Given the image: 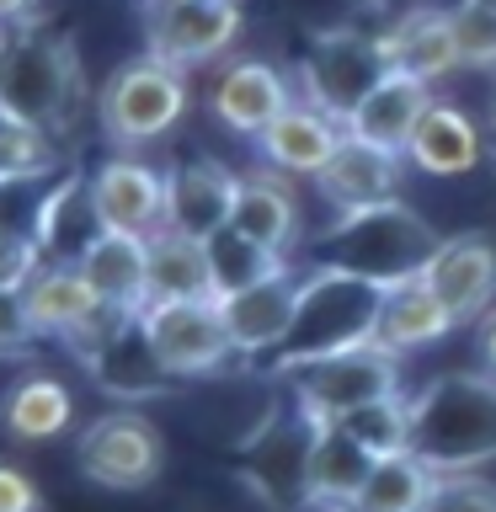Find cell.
I'll list each match as a JSON object with an SVG mask.
<instances>
[{
	"instance_id": "obj_1",
	"label": "cell",
	"mask_w": 496,
	"mask_h": 512,
	"mask_svg": "<svg viewBox=\"0 0 496 512\" xmlns=\"http://www.w3.org/2000/svg\"><path fill=\"white\" fill-rule=\"evenodd\" d=\"M86 102L75 48L43 22L0 27V112L22 123H38L48 134H70L75 112Z\"/></svg>"
},
{
	"instance_id": "obj_2",
	"label": "cell",
	"mask_w": 496,
	"mask_h": 512,
	"mask_svg": "<svg viewBox=\"0 0 496 512\" xmlns=\"http://www.w3.org/2000/svg\"><path fill=\"white\" fill-rule=\"evenodd\" d=\"M411 454L438 475H464L496 464V379L438 374L422 395H411Z\"/></svg>"
},
{
	"instance_id": "obj_3",
	"label": "cell",
	"mask_w": 496,
	"mask_h": 512,
	"mask_svg": "<svg viewBox=\"0 0 496 512\" xmlns=\"http://www.w3.org/2000/svg\"><path fill=\"white\" fill-rule=\"evenodd\" d=\"M379 310H384V288L379 283L358 278V272H342V267L310 262L304 267V283H299L294 331H288V342L262 363V374L283 379L288 368L315 363V358H326V352H347V347L374 342Z\"/></svg>"
},
{
	"instance_id": "obj_4",
	"label": "cell",
	"mask_w": 496,
	"mask_h": 512,
	"mask_svg": "<svg viewBox=\"0 0 496 512\" xmlns=\"http://www.w3.org/2000/svg\"><path fill=\"white\" fill-rule=\"evenodd\" d=\"M438 246L443 235L411 203H384V208H368V214L331 219L315 240V262L358 272V278L379 288H395V283L422 278V267L432 262Z\"/></svg>"
},
{
	"instance_id": "obj_5",
	"label": "cell",
	"mask_w": 496,
	"mask_h": 512,
	"mask_svg": "<svg viewBox=\"0 0 496 512\" xmlns=\"http://www.w3.org/2000/svg\"><path fill=\"white\" fill-rule=\"evenodd\" d=\"M315 438L320 422L304 416L294 400L278 411L272 406L235 448L240 480L262 507L272 512H315V491H310V464H315Z\"/></svg>"
},
{
	"instance_id": "obj_6",
	"label": "cell",
	"mask_w": 496,
	"mask_h": 512,
	"mask_svg": "<svg viewBox=\"0 0 496 512\" xmlns=\"http://www.w3.org/2000/svg\"><path fill=\"white\" fill-rule=\"evenodd\" d=\"M192 112V86L182 70H171L166 59L139 54L118 64L102 91H96V118H102V134L118 144V150H144V144L166 139L176 123Z\"/></svg>"
},
{
	"instance_id": "obj_7",
	"label": "cell",
	"mask_w": 496,
	"mask_h": 512,
	"mask_svg": "<svg viewBox=\"0 0 496 512\" xmlns=\"http://www.w3.org/2000/svg\"><path fill=\"white\" fill-rule=\"evenodd\" d=\"M278 384H288V400H294L304 416H315V422H342V416L358 411V406L406 395L400 390V358L374 347V342L347 347V352H326V358H315V363H299V368H288Z\"/></svg>"
},
{
	"instance_id": "obj_8",
	"label": "cell",
	"mask_w": 496,
	"mask_h": 512,
	"mask_svg": "<svg viewBox=\"0 0 496 512\" xmlns=\"http://www.w3.org/2000/svg\"><path fill=\"white\" fill-rule=\"evenodd\" d=\"M390 75V59H384V43L379 32L368 27H326L315 32L310 48L299 59V96L315 102L320 112H331L336 123H347L358 112L374 86Z\"/></svg>"
},
{
	"instance_id": "obj_9",
	"label": "cell",
	"mask_w": 496,
	"mask_h": 512,
	"mask_svg": "<svg viewBox=\"0 0 496 512\" xmlns=\"http://www.w3.org/2000/svg\"><path fill=\"white\" fill-rule=\"evenodd\" d=\"M75 470L102 491H144L166 470V438L134 406L102 411L75 432Z\"/></svg>"
},
{
	"instance_id": "obj_10",
	"label": "cell",
	"mask_w": 496,
	"mask_h": 512,
	"mask_svg": "<svg viewBox=\"0 0 496 512\" xmlns=\"http://www.w3.org/2000/svg\"><path fill=\"white\" fill-rule=\"evenodd\" d=\"M240 32V0H144V54L166 59L182 75L235 54Z\"/></svg>"
},
{
	"instance_id": "obj_11",
	"label": "cell",
	"mask_w": 496,
	"mask_h": 512,
	"mask_svg": "<svg viewBox=\"0 0 496 512\" xmlns=\"http://www.w3.org/2000/svg\"><path fill=\"white\" fill-rule=\"evenodd\" d=\"M139 326L176 379H214L240 363L219 299H150L139 310Z\"/></svg>"
},
{
	"instance_id": "obj_12",
	"label": "cell",
	"mask_w": 496,
	"mask_h": 512,
	"mask_svg": "<svg viewBox=\"0 0 496 512\" xmlns=\"http://www.w3.org/2000/svg\"><path fill=\"white\" fill-rule=\"evenodd\" d=\"M299 102V80L272 59H230L208 86V118L235 139H262Z\"/></svg>"
},
{
	"instance_id": "obj_13",
	"label": "cell",
	"mask_w": 496,
	"mask_h": 512,
	"mask_svg": "<svg viewBox=\"0 0 496 512\" xmlns=\"http://www.w3.org/2000/svg\"><path fill=\"white\" fill-rule=\"evenodd\" d=\"M91 198L107 230L118 235H160L166 230V166L139 150H118L91 166Z\"/></svg>"
},
{
	"instance_id": "obj_14",
	"label": "cell",
	"mask_w": 496,
	"mask_h": 512,
	"mask_svg": "<svg viewBox=\"0 0 496 512\" xmlns=\"http://www.w3.org/2000/svg\"><path fill=\"white\" fill-rule=\"evenodd\" d=\"M22 294H27V310L38 320V331L64 342L70 352H86L112 320L128 315V310H107V304L96 299V288L86 283V272L64 267V262H43L38 278H32Z\"/></svg>"
},
{
	"instance_id": "obj_15",
	"label": "cell",
	"mask_w": 496,
	"mask_h": 512,
	"mask_svg": "<svg viewBox=\"0 0 496 512\" xmlns=\"http://www.w3.org/2000/svg\"><path fill=\"white\" fill-rule=\"evenodd\" d=\"M400 187H406V155L395 150H379L358 134L342 139L326 166L315 176V192L320 203L331 208L336 219L342 214H368V208H384V203H400Z\"/></svg>"
},
{
	"instance_id": "obj_16",
	"label": "cell",
	"mask_w": 496,
	"mask_h": 512,
	"mask_svg": "<svg viewBox=\"0 0 496 512\" xmlns=\"http://www.w3.org/2000/svg\"><path fill=\"white\" fill-rule=\"evenodd\" d=\"M379 43H384V59H390V75H411L422 86H438L454 70H464L459 38H454V11L432 6V0L400 6L379 27Z\"/></svg>"
},
{
	"instance_id": "obj_17",
	"label": "cell",
	"mask_w": 496,
	"mask_h": 512,
	"mask_svg": "<svg viewBox=\"0 0 496 512\" xmlns=\"http://www.w3.org/2000/svg\"><path fill=\"white\" fill-rule=\"evenodd\" d=\"M299 283L304 272L283 267L272 278L240 288V294H224L219 310H224V326H230V342L240 352V363H256L262 368L272 352L288 342L294 331V315H299Z\"/></svg>"
},
{
	"instance_id": "obj_18",
	"label": "cell",
	"mask_w": 496,
	"mask_h": 512,
	"mask_svg": "<svg viewBox=\"0 0 496 512\" xmlns=\"http://www.w3.org/2000/svg\"><path fill=\"white\" fill-rule=\"evenodd\" d=\"M235 192L240 171L219 166L208 155L176 160V166H166V230L187 240H214L235 219Z\"/></svg>"
},
{
	"instance_id": "obj_19",
	"label": "cell",
	"mask_w": 496,
	"mask_h": 512,
	"mask_svg": "<svg viewBox=\"0 0 496 512\" xmlns=\"http://www.w3.org/2000/svg\"><path fill=\"white\" fill-rule=\"evenodd\" d=\"M80 363L91 368L96 390H107V395H118V400L166 395V390H176V384H182L166 363H160V352L150 347V336H144L139 315H123L118 326H107L86 352H80Z\"/></svg>"
},
{
	"instance_id": "obj_20",
	"label": "cell",
	"mask_w": 496,
	"mask_h": 512,
	"mask_svg": "<svg viewBox=\"0 0 496 512\" xmlns=\"http://www.w3.org/2000/svg\"><path fill=\"white\" fill-rule=\"evenodd\" d=\"M422 283L448 304L459 326H475L486 310H496V240L491 235H448L432 262L422 267Z\"/></svg>"
},
{
	"instance_id": "obj_21",
	"label": "cell",
	"mask_w": 496,
	"mask_h": 512,
	"mask_svg": "<svg viewBox=\"0 0 496 512\" xmlns=\"http://www.w3.org/2000/svg\"><path fill=\"white\" fill-rule=\"evenodd\" d=\"M107 235L102 214H96V198H91V171H70L64 166L43 192V208H38V224H32V240H38L43 262H64V267H80L86 251Z\"/></svg>"
},
{
	"instance_id": "obj_22",
	"label": "cell",
	"mask_w": 496,
	"mask_h": 512,
	"mask_svg": "<svg viewBox=\"0 0 496 512\" xmlns=\"http://www.w3.org/2000/svg\"><path fill=\"white\" fill-rule=\"evenodd\" d=\"M235 230L267 246L272 256H294V246L304 240V208L294 198V176L256 166L240 171V192H235Z\"/></svg>"
},
{
	"instance_id": "obj_23",
	"label": "cell",
	"mask_w": 496,
	"mask_h": 512,
	"mask_svg": "<svg viewBox=\"0 0 496 512\" xmlns=\"http://www.w3.org/2000/svg\"><path fill=\"white\" fill-rule=\"evenodd\" d=\"M342 139H347V123H336L331 112H320L315 102H304V96H299V102L288 107L262 139H256V155H262V166H272V171L315 182L320 166L342 150Z\"/></svg>"
},
{
	"instance_id": "obj_24",
	"label": "cell",
	"mask_w": 496,
	"mask_h": 512,
	"mask_svg": "<svg viewBox=\"0 0 496 512\" xmlns=\"http://www.w3.org/2000/svg\"><path fill=\"white\" fill-rule=\"evenodd\" d=\"M480 160H486V134H480V123L470 118L464 107L454 102H432L422 128L411 134V150H406V166L422 171V176H470Z\"/></svg>"
},
{
	"instance_id": "obj_25",
	"label": "cell",
	"mask_w": 496,
	"mask_h": 512,
	"mask_svg": "<svg viewBox=\"0 0 496 512\" xmlns=\"http://www.w3.org/2000/svg\"><path fill=\"white\" fill-rule=\"evenodd\" d=\"M454 331H459V320L448 315V304L432 294L422 278L384 288V310H379V326H374V347L395 352V358H411V352L438 347L443 336H454Z\"/></svg>"
},
{
	"instance_id": "obj_26",
	"label": "cell",
	"mask_w": 496,
	"mask_h": 512,
	"mask_svg": "<svg viewBox=\"0 0 496 512\" xmlns=\"http://www.w3.org/2000/svg\"><path fill=\"white\" fill-rule=\"evenodd\" d=\"M438 102V91L422 86V80H411V75H384L374 96L347 118V134H358L368 144H379V150H395V155H406L411 150V134L422 128L427 118V107Z\"/></svg>"
},
{
	"instance_id": "obj_27",
	"label": "cell",
	"mask_w": 496,
	"mask_h": 512,
	"mask_svg": "<svg viewBox=\"0 0 496 512\" xmlns=\"http://www.w3.org/2000/svg\"><path fill=\"white\" fill-rule=\"evenodd\" d=\"M80 272H86V283L96 288V299H102L107 310L139 315L144 304H150V235H118V230H107L86 251Z\"/></svg>"
},
{
	"instance_id": "obj_28",
	"label": "cell",
	"mask_w": 496,
	"mask_h": 512,
	"mask_svg": "<svg viewBox=\"0 0 496 512\" xmlns=\"http://www.w3.org/2000/svg\"><path fill=\"white\" fill-rule=\"evenodd\" d=\"M0 427H6L16 443H48V438H59V432H70L75 427L70 384L59 374H43V368L16 374L6 384V395H0Z\"/></svg>"
},
{
	"instance_id": "obj_29",
	"label": "cell",
	"mask_w": 496,
	"mask_h": 512,
	"mask_svg": "<svg viewBox=\"0 0 496 512\" xmlns=\"http://www.w3.org/2000/svg\"><path fill=\"white\" fill-rule=\"evenodd\" d=\"M374 454L342 432L336 422H320V438H315V464H310V491H315V512L326 507H358V496L374 475Z\"/></svg>"
},
{
	"instance_id": "obj_30",
	"label": "cell",
	"mask_w": 496,
	"mask_h": 512,
	"mask_svg": "<svg viewBox=\"0 0 496 512\" xmlns=\"http://www.w3.org/2000/svg\"><path fill=\"white\" fill-rule=\"evenodd\" d=\"M150 299H214L208 246L176 230L150 235Z\"/></svg>"
},
{
	"instance_id": "obj_31",
	"label": "cell",
	"mask_w": 496,
	"mask_h": 512,
	"mask_svg": "<svg viewBox=\"0 0 496 512\" xmlns=\"http://www.w3.org/2000/svg\"><path fill=\"white\" fill-rule=\"evenodd\" d=\"M432 486H438V470L416 454H390L374 464L368 486L358 496V512H422Z\"/></svg>"
},
{
	"instance_id": "obj_32",
	"label": "cell",
	"mask_w": 496,
	"mask_h": 512,
	"mask_svg": "<svg viewBox=\"0 0 496 512\" xmlns=\"http://www.w3.org/2000/svg\"><path fill=\"white\" fill-rule=\"evenodd\" d=\"M64 171L59 134L0 112V182H54Z\"/></svg>"
},
{
	"instance_id": "obj_33",
	"label": "cell",
	"mask_w": 496,
	"mask_h": 512,
	"mask_svg": "<svg viewBox=\"0 0 496 512\" xmlns=\"http://www.w3.org/2000/svg\"><path fill=\"white\" fill-rule=\"evenodd\" d=\"M203 246H208V272H214V299L240 294V288L262 283V278H272V272H283V267H294L288 256H272L267 246L246 240L235 224H230V230H219L214 240H203Z\"/></svg>"
},
{
	"instance_id": "obj_34",
	"label": "cell",
	"mask_w": 496,
	"mask_h": 512,
	"mask_svg": "<svg viewBox=\"0 0 496 512\" xmlns=\"http://www.w3.org/2000/svg\"><path fill=\"white\" fill-rule=\"evenodd\" d=\"M336 427L352 432L374 459L411 454V395H390V400H374V406H358V411H347Z\"/></svg>"
},
{
	"instance_id": "obj_35",
	"label": "cell",
	"mask_w": 496,
	"mask_h": 512,
	"mask_svg": "<svg viewBox=\"0 0 496 512\" xmlns=\"http://www.w3.org/2000/svg\"><path fill=\"white\" fill-rule=\"evenodd\" d=\"M454 38L464 70H491L496 75V0H454Z\"/></svg>"
},
{
	"instance_id": "obj_36",
	"label": "cell",
	"mask_w": 496,
	"mask_h": 512,
	"mask_svg": "<svg viewBox=\"0 0 496 512\" xmlns=\"http://www.w3.org/2000/svg\"><path fill=\"white\" fill-rule=\"evenodd\" d=\"M422 512H496V480L486 470H464V475H438Z\"/></svg>"
},
{
	"instance_id": "obj_37",
	"label": "cell",
	"mask_w": 496,
	"mask_h": 512,
	"mask_svg": "<svg viewBox=\"0 0 496 512\" xmlns=\"http://www.w3.org/2000/svg\"><path fill=\"white\" fill-rule=\"evenodd\" d=\"M38 320L27 310V294L22 288H0V363H16V358H32L38 347Z\"/></svg>"
},
{
	"instance_id": "obj_38",
	"label": "cell",
	"mask_w": 496,
	"mask_h": 512,
	"mask_svg": "<svg viewBox=\"0 0 496 512\" xmlns=\"http://www.w3.org/2000/svg\"><path fill=\"white\" fill-rule=\"evenodd\" d=\"M43 267V251L27 230H0V288H27Z\"/></svg>"
},
{
	"instance_id": "obj_39",
	"label": "cell",
	"mask_w": 496,
	"mask_h": 512,
	"mask_svg": "<svg viewBox=\"0 0 496 512\" xmlns=\"http://www.w3.org/2000/svg\"><path fill=\"white\" fill-rule=\"evenodd\" d=\"M0 512H43L38 480L11 459H0Z\"/></svg>"
},
{
	"instance_id": "obj_40",
	"label": "cell",
	"mask_w": 496,
	"mask_h": 512,
	"mask_svg": "<svg viewBox=\"0 0 496 512\" xmlns=\"http://www.w3.org/2000/svg\"><path fill=\"white\" fill-rule=\"evenodd\" d=\"M475 352H480V368L496 379V310H486L475 320Z\"/></svg>"
},
{
	"instance_id": "obj_41",
	"label": "cell",
	"mask_w": 496,
	"mask_h": 512,
	"mask_svg": "<svg viewBox=\"0 0 496 512\" xmlns=\"http://www.w3.org/2000/svg\"><path fill=\"white\" fill-rule=\"evenodd\" d=\"M32 6H38V0H0V27L32 22Z\"/></svg>"
},
{
	"instance_id": "obj_42",
	"label": "cell",
	"mask_w": 496,
	"mask_h": 512,
	"mask_svg": "<svg viewBox=\"0 0 496 512\" xmlns=\"http://www.w3.org/2000/svg\"><path fill=\"white\" fill-rule=\"evenodd\" d=\"M358 6H368V11H400V6H411V0H358Z\"/></svg>"
},
{
	"instance_id": "obj_43",
	"label": "cell",
	"mask_w": 496,
	"mask_h": 512,
	"mask_svg": "<svg viewBox=\"0 0 496 512\" xmlns=\"http://www.w3.org/2000/svg\"><path fill=\"white\" fill-rule=\"evenodd\" d=\"M326 512H358V507H326Z\"/></svg>"
}]
</instances>
